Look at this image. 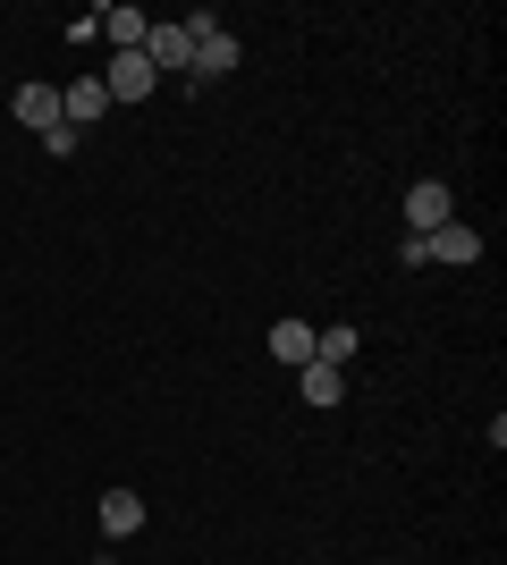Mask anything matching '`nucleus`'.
<instances>
[{"label":"nucleus","mask_w":507,"mask_h":565,"mask_svg":"<svg viewBox=\"0 0 507 565\" xmlns=\"http://www.w3.org/2000/svg\"><path fill=\"white\" fill-rule=\"evenodd\" d=\"M187 34H194V68H187V85L194 94H203V85H220V76H237V34H229V25L220 18H187Z\"/></svg>","instance_id":"nucleus-1"},{"label":"nucleus","mask_w":507,"mask_h":565,"mask_svg":"<svg viewBox=\"0 0 507 565\" xmlns=\"http://www.w3.org/2000/svg\"><path fill=\"white\" fill-rule=\"evenodd\" d=\"M152 85H161V68L145 51H110V68H102V94L110 102H152Z\"/></svg>","instance_id":"nucleus-2"},{"label":"nucleus","mask_w":507,"mask_h":565,"mask_svg":"<svg viewBox=\"0 0 507 565\" xmlns=\"http://www.w3.org/2000/svg\"><path fill=\"white\" fill-rule=\"evenodd\" d=\"M457 220V194L440 186V178H414L406 186V236H432V228H448Z\"/></svg>","instance_id":"nucleus-3"},{"label":"nucleus","mask_w":507,"mask_h":565,"mask_svg":"<svg viewBox=\"0 0 507 565\" xmlns=\"http://www.w3.org/2000/svg\"><path fill=\"white\" fill-rule=\"evenodd\" d=\"M145 60H152L161 76H187V68H194V34H187V18H178V25H152V34H145Z\"/></svg>","instance_id":"nucleus-4"},{"label":"nucleus","mask_w":507,"mask_h":565,"mask_svg":"<svg viewBox=\"0 0 507 565\" xmlns=\"http://www.w3.org/2000/svg\"><path fill=\"white\" fill-rule=\"evenodd\" d=\"M94 25H102V43H110V51H145V34H152V18H145V9H127V0L94 9Z\"/></svg>","instance_id":"nucleus-5"},{"label":"nucleus","mask_w":507,"mask_h":565,"mask_svg":"<svg viewBox=\"0 0 507 565\" xmlns=\"http://www.w3.org/2000/svg\"><path fill=\"white\" fill-rule=\"evenodd\" d=\"M423 262H448V270L483 262V228H457V220H448V228H432V236H423Z\"/></svg>","instance_id":"nucleus-6"},{"label":"nucleus","mask_w":507,"mask_h":565,"mask_svg":"<svg viewBox=\"0 0 507 565\" xmlns=\"http://www.w3.org/2000/svg\"><path fill=\"white\" fill-rule=\"evenodd\" d=\"M102 110H110V94H102V76H76V85H60V118H68L76 136H85V127H94Z\"/></svg>","instance_id":"nucleus-7"},{"label":"nucleus","mask_w":507,"mask_h":565,"mask_svg":"<svg viewBox=\"0 0 507 565\" xmlns=\"http://www.w3.org/2000/svg\"><path fill=\"white\" fill-rule=\"evenodd\" d=\"M102 532H110V541L145 532V498H136V490H102Z\"/></svg>","instance_id":"nucleus-8"},{"label":"nucleus","mask_w":507,"mask_h":565,"mask_svg":"<svg viewBox=\"0 0 507 565\" xmlns=\"http://www.w3.org/2000/svg\"><path fill=\"white\" fill-rule=\"evenodd\" d=\"M9 102H18V118H25V127H43V136L60 127V85H18Z\"/></svg>","instance_id":"nucleus-9"},{"label":"nucleus","mask_w":507,"mask_h":565,"mask_svg":"<svg viewBox=\"0 0 507 565\" xmlns=\"http://www.w3.org/2000/svg\"><path fill=\"white\" fill-rule=\"evenodd\" d=\"M296 388H305V405H338V397H347V372H338V363H305Z\"/></svg>","instance_id":"nucleus-10"},{"label":"nucleus","mask_w":507,"mask_h":565,"mask_svg":"<svg viewBox=\"0 0 507 565\" xmlns=\"http://www.w3.org/2000/svg\"><path fill=\"white\" fill-rule=\"evenodd\" d=\"M271 354L305 372V363H314V330H305V321H271Z\"/></svg>","instance_id":"nucleus-11"}]
</instances>
